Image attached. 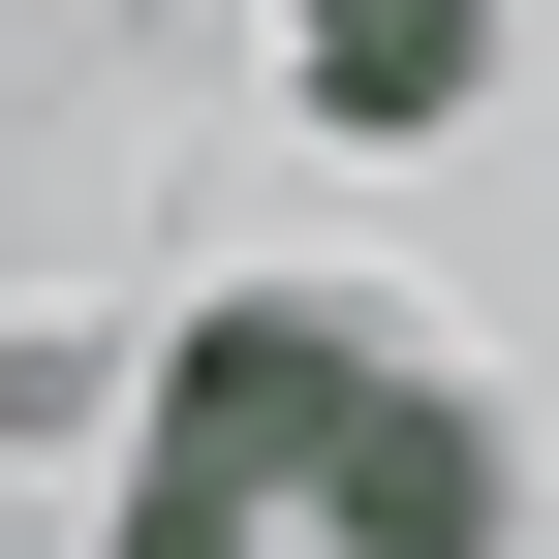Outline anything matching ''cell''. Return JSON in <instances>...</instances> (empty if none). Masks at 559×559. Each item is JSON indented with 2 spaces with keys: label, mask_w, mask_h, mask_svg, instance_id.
Returning <instances> with one entry per match:
<instances>
[{
  "label": "cell",
  "mask_w": 559,
  "mask_h": 559,
  "mask_svg": "<svg viewBox=\"0 0 559 559\" xmlns=\"http://www.w3.org/2000/svg\"><path fill=\"white\" fill-rule=\"evenodd\" d=\"M498 528H528V466H498V404H466L436 311H373V280L187 311L156 466H124V559H498Z\"/></svg>",
  "instance_id": "cell-1"
},
{
  "label": "cell",
  "mask_w": 559,
  "mask_h": 559,
  "mask_svg": "<svg viewBox=\"0 0 559 559\" xmlns=\"http://www.w3.org/2000/svg\"><path fill=\"white\" fill-rule=\"evenodd\" d=\"M280 62H311L342 156H436V124L498 94V0H280Z\"/></svg>",
  "instance_id": "cell-2"
}]
</instances>
